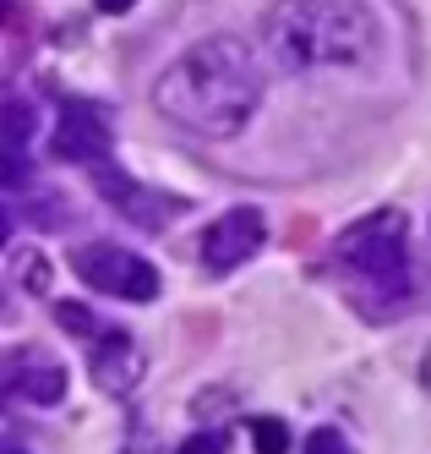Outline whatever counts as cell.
I'll return each instance as SVG.
<instances>
[{
	"mask_svg": "<svg viewBox=\"0 0 431 454\" xmlns=\"http://www.w3.org/2000/svg\"><path fill=\"white\" fill-rule=\"evenodd\" d=\"M153 105L196 137H235L262 105L257 55L241 39H208L158 77Z\"/></svg>",
	"mask_w": 431,
	"mask_h": 454,
	"instance_id": "cell-1",
	"label": "cell"
},
{
	"mask_svg": "<svg viewBox=\"0 0 431 454\" xmlns=\"http://www.w3.org/2000/svg\"><path fill=\"white\" fill-rule=\"evenodd\" d=\"M262 39L289 72L366 67L377 55V17L366 0H273L262 17Z\"/></svg>",
	"mask_w": 431,
	"mask_h": 454,
	"instance_id": "cell-2",
	"label": "cell"
},
{
	"mask_svg": "<svg viewBox=\"0 0 431 454\" xmlns=\"http://www.w3.org/2000/svg\"><path fill=\"white\" fill-rule=\"evenodd\" d=\"M404 231H410V219L399 208H377L366 219H355L350 231L339 236L334 257L355 274V301L366 307L372 290H388L399 307H410V252H404Z\"/></svg>",
	"mask_w": 431,
	"mask_h": 454,
	"instance_id": "cell-3",
	"label": "cell"
},
{
	"mask_svg": "<svg viewBox=\"0 0 431 454\" xmlns=\"http://www.w3.org/2000/svg\"><path fill=\"white\" fill-rule=\"evenodd\" d=\"M72 269L88 290H104L115 301H153L158 296V269L148 257L126 252V247H110V241H93V247H77L72 252Z\"/></svg>",
	"mask_w": 431,
	"mask_h": 454,
	"instance_id": "cell-4",
	"label": "cell"
},
{
	"mask_svg": "<svg viewBox=\"0 0 431 454\" xmlns=\"http://www.w3.org/2000/svg\"><path fill=\"white\" fill-rule=\"evenodd\" d=\"M262 241H268V219H262V208H229L203 231V269H213V274L241 269V263H251V257L262 252Z\"/></svg>",
	"mask_w": 431,
	"mask_h": 454,
	"instance_id": "cell-5",
	"label": "cell"
},
{
	"mask_svg": "<svg viewBox=\"0 0 431 454\" xmlns=\"http://www.w3.org/2000/svg\"><path fill=\"white\" fill-rule=\"evenodd\" d=\"M50 153L65 159V165H104L110 159V121L88 105H65L55 137H50Z\"/></svg>",
	"mask_w": 431,
	"mask_h": 454,
	"instance_id": "cell-6",
	"label": "cell"
},
{
	"mask_svg": "<svg viewBox=\"0 0 431 454\" xmlns=\"http://www.w3.org/2000/svg\"><path fill=\"white\" fill-rule=\"evenodd\" d=\"M88 367H93V378H98L104 395H131V388L142 383V350L131 345V334L104 329L88 345Z\"/></svg>",
	"mask_w": 431,
	"mask_h": 454,
	"instance_id": "cell-7",
	"label": "cell"
},
{
	"mask_svg": "<svg viewBox=\"0 0 431 454\" xmlns=\"http://www.w3.org/2000/svg\"><path fill=\"white\" fill-rule=\"evenodd\" d=\"M6 395L27 405H55L65 395V367L44 350H12L6 356Z\"/></svg>",
	"mask_w": 431,
	"mask_h": 454,
	"instance_id": "cell-8",
	"label": "cell"
},
{
	"mask_svg": "<svg viewBox=\"0 0 431 454\" xmlns=\"http://www.w3.org/2000/svg\"><path fill=\"white\" fill-rule=\"evenodd\" d=\"M251 443H257V454H289V427L279 416H257L251 421Z\"/></svg>",
	"mask_w": 431,
	"mask_h": 454,
	"instance_id": "cell-9",
	"label": "cell"
},
{
	"mask_svg": "<svg viewBox=\"0 0 431 454\" xmlns=\"http://www.w3.org/2000/svg\"><path fill=\"white\" fill-rule=\"evenodd\" d=\"M27 132H33V115L22 99H12L6 105V148H27Z\"/></svg>",
	"mask_w": 431,
	"mask_h": 454,
	"instance_id": "cell-10",
	"label": "cell"
},
{
	"mask_svg": "<svg viewBox=\"0 0 431 454\" xmlns=\"http://www.w3.org/2000/svg\"><path fill=\"white\" fill-rule=\"evenodd\" d=\"M55 317H60V329H72V334H82V340H93V329H98L93 312H88V307H77V301H60V307H55Z\"/></svg>",
	"mask_w": 431,
	"mask_h": 454,
	"instance_id": "cell-11",
	"label": "cell"
},
{
	"mask_svg": "<svg viewBox=\"0 0 431 454\" xmlns=\"http://www.w3.org/2000/svg\"><path fill=\"white\" fill-rule=\"evenodd\" d=\"M301 454H350V443H344L334 427H317V433L306 438V449H301Z\"/></svg>",
	"mask_w": 431,
	"mask_h": 454,
	"instance_id": "cell-12",
	"label": "cell"
},
{
	"mask_svg": "<svg viewBox=\"0 0 431 454\" xmlns=\"http://www.w3.org/2000/svg\"><path fill=\"white\" fill-rule=\"evenodd\" d=\"M175 454H224V433H196V438H186Z\"/></svg>",
	"mask_w": 431,
	"mask_h": 454,
	"instance_id": "cell-13",
	"label": "cell"
},
{
	"mask_svg": "<svg viewBox=\"0 0 431 454\" xmlns=\"http://www.w3.org/2000/svg\"><path fill=\"white\" fill-rule=\"evenodd\" d=\"M137 0H98V12H131Z\"/></svg>",
	"mask_w": 431,
	"mask_h": 454,
	"instance_id": "cell-14",
	"label": "cell"
},
{
	"mask_svg": "<svg viewBox=\"0 0 431 454\" xmlns=\"http://www.w3.org/2000/svg\"><path fill=\"white\" fill-rule=\"evenodd\" d=\"M420 372H426V388H431V350H426V367H420Z\"/></svg>",
	"mask_w": 431,
	"mask_h": 454,
	"instance_id": "cell-15",
	"label": "cell"
},
{
	"mask_svg": "<svg viewBox=\"0 0 431 454\" xmlns=\"http://www.w3.org/2000/svg\"><path fill=\"white\" fill-rule=\"evenodd\" d=\"M6 454H22V449H6Z\"/></svg>",
	"mask_w": 431,
	"mask_h": 454,
	"instance_id": "cell-16",
	"label": "cell"
}]
</instances>
